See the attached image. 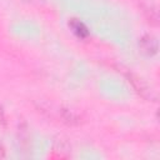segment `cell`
<instances>
[{
  "label": "cell",
  "mask_w": 160,
  "mask_h": 160,
  "mask_svg": "<svg viewBox=\"0 0 160 160\" xmlns=\"http://www.w3.org/2000/svg\"><path fill=\"white\" fill-rule=\"evenodd\" d=\"M139 48L141 52H144L148 56H154L158 52V40L152 35H144L139 41Z\"/></svg>",
  "instance_id": "1"
},
{
  "label": "cell",
  "mask_w": 160,
  "mask_h": 160,
  "mask_svg": "<svg viewBox=\"0 0 160 160\" xmlns=\"http://www.w3.org/2000/svg\"><path fill=\"white\" fill-rule=\"evenodd\" d=\"M69 28H70L71 31H72L78 38H80V39H85V38H88V35H89V29H88V26H86L82 21H80L79 19H71V20L69 21Z\"/></svg>",
  "instance_id": "2"
},
{
  "label": "cell",
  "mask_w": 160,
  "mask_h": 160,
  "mask_svg": "<svg viewBox=\"0 0 160 160\" xmlns=\"http://www.w3.org/2000/svg\"><path fill=\"white\" fill-rule=\"evenodd\" d=\"M129 82H131L132 84V86L136 89V91L141 95V96H144V98H150L151 99V90H149V88L141 81V79H139V78H136V76H134V75H129Z\"/></svg>",
  "instance_id": "3"
},
{
  "label": "cell",
  "mask_w": 160,
  "mask_h": 160,
  "mask_svg": "<svg viewBox=\"0 0 160 160\" xmlns=\"http://www.w3.org/2000/svg\"><path fill=\"white\" fill-rule=\"evenodd\" d=\"M59 114H60V118H61V120L64 121V122H68V124H78L79 121H80V118H79V115L74 111V110H71V109H65V108H61L60 110H59Z\"/></svg>",
  "instance_id": "4"
},
{
  "label": "cell",
  "mask_w": 160,
  "mask_h": 160,
  "mask_svg": "<svg viewBox=\"0 0 160 160\" xmlns=\"http://www.w3.org/2000/svg\"><path fill=\"white\" fill-rule=\"evenodd\" d=\"M4 156H5V150H4L2 145H0V159L4 158Z\"/></svg>",
  "instance_id": "5"
}]
</instances>
